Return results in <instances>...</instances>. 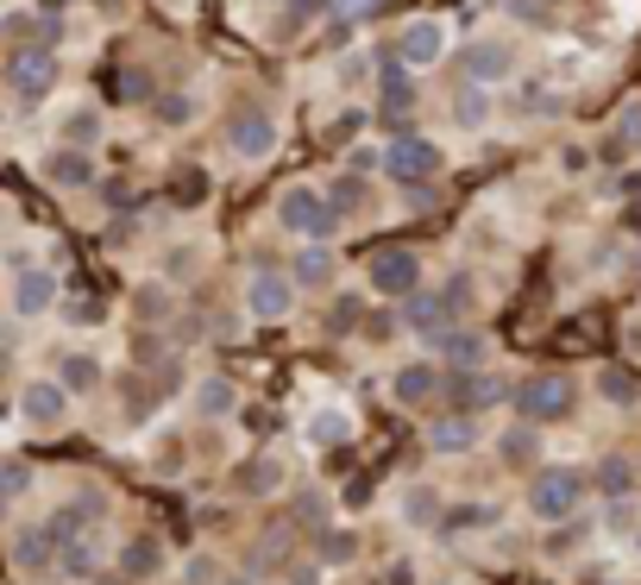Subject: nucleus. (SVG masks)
I'll return each instance as SVG.
<instances>
[{"mask_svg": "<svg viewBox=\"0 0 641 585\" xmlns=\"http://www.w3.org/2000/svg\"><path fill=\"white\" fill-rule=\"evenodd\" d=\"M579 504H585V472L579 466H541V472H535V485H528V510H535L541 523H566Z\"/></svg>", "mask_w": 641, "mask_h": 585, "instance_id": "f03ea898", "label": "nucleus"}, {"mask_svg": "<svg viewBox=\"0 0 641 585\" xmlns=\"http://www.w3.org/2000/svg\"><path fill=\"white\" fill-rule=\"evenodd\" d=\"M63 138H70L76 152H89V145L101 138V114H95V107H76V114L63 120Z\"/></svg>", "mask_w": 641, "mask_h": 585, "instance_id": "b1692460", "label": "nucleus"}, {"mask_svg": "<svg viewBox=\"0 0 641 585\" xmlns=\"http://www.w3.org/2000/svg\"><path fill=\"white\" fill-rule=\"evenodd\" d=\"M321 7H333V0H290V32H296V25H309Z\"/></svg>", "mask_w": 641, "mask_h": 585, "instance_id": "58836bf2", "label": "nucleus"}, {"mask_svg": "<svg viewBox=\"0 0 641 585\" xmlns=\"http://www.w3.org/2000/svg\"><path fill=\"white\" fill-rule=\"evenodd\" d=\"M447 58V25L441 20H409L403 32H396V63H409V70H427V63Z\"/></svg>", "mask_w": 641, "mask_h": 585, "instance_id": "6e6552de", "label": "nucleus"}, {"mask_svg": "<svg viewBox=\"0 0 641 585\" xmlns=\"http://www.w3.org/2000/svg\"><path fill=\"white\" fill-rule=\"evenodd\" d=\"M51 302H58V277L39 271V265H25V271L13 277V309H20V315H44Z\"/></svg>", "mask_w": 641, "mask_h": 585, "instance_id": "ddd939ff", "label": "nucleus"}, {"mask_svg": "<svg viewBox=\"0 0 641 585\" xmlns=\"http://www.w3.org/2000/svg\"><path fill=\"white\" fill-rule=\"evenodd\" d=\"M51 554H58V535H51V528H25L20 535V566H51Z\"/></svg>", "mask_w": 641, "mask_h": 585, "instance_id": "393cba45", "label": "nucleus"}, {"mask_svg": "<svg viewBox=\"0 0 641 585\" xmlns=\"http://www.w3.org/2000/svg\"><path fill=\"white\" fill-rule=\"evenodd\" d=\"M371 290H384V296H415L422 290V258L415 253H384L378 265H371Z\"/></svg>", "mask_w": 641, "mask_h": 585, "instance_id": "9d476101", "label": "nucleus"}, {"mask_svg": "<svg viewBox=\"0 0 641 585\" xmlns=\"http://www.w3.org/2000/svg\"><path fill=\"white\" fill-rule=\"evenodd\" d=\"M290 284H296V290H321V284H333V253L321 246V239H309V246L296 253Z\"/></svg>", "mask_w": 641, "mask_h": 585, "instance_id": "4468645a", "label": "nucleus"}, {"mask_svg": "<svg viewBox=\"0 0 641 585\" xmlns=\"http://www.w3.org/2000/svg\"><path fill=\"white\" fill-rule=\"evenodd\" d=\"M0 378H7V352H0Z\"/></svg>", "mask_w": 641, "mask_h": 585, "instance_id": "37998d69", "label": "nucleus"}, {"mask_svg": "<svg viewBox=\"0 0 641 585\" xmlns=\"http://www.w3.org/2000/svg\"><path fill=\"white\" fill-rule=\"evenodd\" d=\"M378 164H384L390 183H403V189H422L427 176H441V164H447V157H441V145H434V138L396 133V138L384 145V157H378Z\"/></svg>", "mask_w": 641, "mask_h": 585, "instance_id": "f257e3e1", "label": "nucleus"}, {"mask_svg": "<svg viewBox=\"0 0 641 585\" xmlns=\"http://www.w3.org/2000/svg\"><path fill=\"white\" fill-rule=\"evenodd\" d=\"M347 429H352L347 410H321L309 422V441H314V448H333V441H347Z\"/></svg>", "mask_w": 641, "mask_h": 585, "instance_id": "a878e982", "label": "nucleus"}, {"mask_svg": "<svg viewBox=\"0 0 641 585\" xmlns=\"http://www.w3.org/2000/svg\"><path fill=\"white\" fill-rule=\"evenodd\" d=\"M183 585H220V566H214L208 554H195V561L183 566Z\"/></svg>", "mask_w": 641, "mask_h": 585, "instance_id": "f704fd0d", "label": "nucleus"}, {"mask_svg": "<svg viewBox=\"0 0 641 585\" xmlns=\"http://www.w3.org/2000/svg\"><path fill=\"white\" fill-rule=\"evenodd\" d=\"M598 390L610 397V403H635V397H641V378H635L629 366H603V371H598Z\"/></svg>", "mask_w": 641, "mask_h": 585, "instance_id": "412c9836", "label": "nucleus"}, {"mask_svg": "<svg viewBox=\"0 0 641 585\" xmlns=\"http://www.w3.org/2000/svg\"><path fill=\"white\" fill-rule=\"evenodd\" d=\"M415 579V573H409V566H390V585H409Z\"/></svg>", "mask_w": 641, "mask_h": 585, "instance_id": "ea45409f", "label": "nucleus"}, {"mask_svg": "<svg viewBox=\"0 0 641 585\" xmlns=\"http://www.w3.org/2000/svg\"><path fill=\"white\" fill-rule=\"evenodd\" d=\"M390 0H333V20H347V25H359V20H371V13H384Z\"/></svg>", "mask_w": 641, "mask_h": 585, "instance_id": "72a5a7b5", "label": "nucleus"}, {"mask_svg": "<svg viewBox=\"0 0 641 585\" xmlns=\"http://www.w3.org/2000/svg\"><path fill=\"white\" fill-rule=\"evenodd\" d=\"M427 441H434V453H472V448H478V422H472L466 410H459V415H441Z\"/></svg>", "mask_w": 641, "mask_h": 585, "instance_id": "2eb2a0df", "label": "nucleus"}, {"mask_svg": "<svg viewBox=\"0 0 641 585\" xmlns=\"http://www.w3.org/2000/svg\"><path fill=\"white\" fill-rule=\"evenodd\" d=\"M189 114H195L189 95H164V101H157V120H170V126H176V120H189Z\"/></svg>", "mask_w": 641, "mask_h": 585, "instance_id": "c9c22d12", "label": "nucleus"}, {"mask_svg": "<svg viewBox=\"0 0 641 585\" xmlns=\"http://www.w3.org/2000/svg\"><path fill=\"white\" fill-rule=\"evenodd\" d=\"M220 585H246V579H220Z\"/></svg>", "mask_w": 641, "mask_h": 585, "instance_id": "c03bdc74", "label": "nucleus"}, {"mask_svg": "<svg viewBox=\"0 0 641 585\" xmlns=\"http://www.w3.org/2000/svg\"><path fill=\"white\" fill-rule=\"evenodd\" d=\"M20 410H25V422L58 429L63 415H70V390H63V384H25L20 390Z\"/></svg>", "mask_w": 641, "mask_h": 585, "instance_id": "f8f14e48", "label": "nucleus"}, {"mask_svg": "<svg viewBox=\"0 0 641 585\" xmlns=\"http://www.w3.org/2000/svg\"><path fill=\"white\" fill-rule=\"evenodd\" d=\"M441 352H447V366L472 371L478 359H485V340H478L472 328H447V333H441Z\"/></svg>", "mask_w": 641, "mask_h": 585, "instance_id": "aec40b11", "label": "nucleus"}, {"mask_svg": "<svg viewBox=\"0 0 641 585\" xmlns=\"http://www.w3.org/2000/svg\"><path fill=\"white\" fill-rule=\"evenodd\" d=\"M44 171H51V183H63V189H89V183H95V164H89V152H76V145H70V152H51Z\"/></svg>", "mask_w": 641, "mask_h": 585, "instance_id": "a211bd4d", "label": "nucleus"}, {"mask_svg": "<svg viewBox=\"0 0 641 585\" xmlns=\"http://www.w3.org/2000/svg\"><path fill=\"white\" fill-rule=\"evenodd\" d=\"M635 542H641V528H635Z\"/></svg>", "mask_w": 641, "mask_h": 585, "instance_id": "a18cd8bd", "label": "nucleus"}, {"mask_svg": "<svg viewBox=\"0 0 641 585\" xmlns=\"http://www.w3.org/2000/svg\"><path fill=\"white\" fill-rule=\"evenodd\" d=\"M572 403H579V390H572V378L566 371H535L523 390H516V410H523V422H560V415H572Z\"/></svg>", "mask_w": 641, "mask_h": 585, "instance_id": "7ed1b4c3", "label": "nucleus"}, {"mask_svg": "<svg viewBox=\"0 0 641 585\" xmlns=\"http://www.w3.org/2000/svg\"><path fill=\"white\" fill-rule=\"evenodd\" d=\"M617 145L622 152H641V101H629L617 114Z\"/></svg>", "mask_w": 641, "mask_h": 585, "instance_id": "2f4dec72", "label": "nucleus"}, {"mask_svg": "<svg viewBox=\"0 0 641 585\" xmlns=\"http://www.w3.org/2000/svg\"><path fill=\"white\" fill-rule=\"evenodd\" d=\"M44 7H70V0H44Z\"/></svg>", "mask_w": 641, "mask_h": 585, "instance_id": "79ce46f5", "label": "nucleus"}, {"mask_svg": "<svg viewBox=\"0 0 641 585\" xmlns=\"http://www.w3.org/2000/svg\"><path fill=\"white\" fill-rule=\"evenodd\" d=\"M290 302H296V284H290V277H277V271H258L252 290H246V309H252L258 321H283Z\"/></svg>", "mask_w": 641, "mask_h": 585, "instance_id": "9b49d317", "label": "nucleus"}, {"mask_svg": "<svg viewBox=\"0 0 641 585\" xmlns=\"http://www.w3.org/2000/svg\"><path fill=\"white\" fill-rule=\"evenodd\" d=\"M157 561H164V554H157V542H133V547H126V554H120V566H126L133 579H145V573H157Z\"/></svg>", "mask_w": 641, "mask_h": 585, "instance_id": "7c9ffc66", "label": "nucleus"}, {"mask_svg": "<svg viewBox=\"0 0 641 585\" xmlns=\"http://www.w3.org/2000/svg\"><path fill=\"white\" fill-rule=\"evenodd\" d=\"M504 460L509 466H528V460H535V422H523V429L504 434Z\"/></svg>", "mask_w": 641, "mask_h": 585, "instance_id": "c756f323", "label": "nucleus"}, {"mask_svg": "<svg viewBox=\"0 0 641 585\" xmlns=\"http://www.w3.org/2000/svg\"><path fill=\"white\" fill-rule=\"evenodd\" d=\"M459 309H466V277H453L447 290H415L409 296V328H422V333H441L459 321Z\"/></svg>", "mask_w": 641, "mask_h": 585, "instance_id": "39448f33", "label": "nucleus"}, {"mask_svg": "<svg viewBox=\"0 0 641 585\" xmlns=\"http://www.w3.org/2000/svg\"><path fill=\"white\" fill-rule=\"evenodd\" d=\"M7 347H13V340H7V321H0V352H7Z\"/></svg>", "mask_w": 641, "mask_h": 585, "instance_id": "a19ab883", "label": "nucleus"}, {"mask_svg": "<svg viewBox=\"0 0 641 585\" xmlns=\"http://www.w3.org/2000/svg\"><path fill=\"white\" fill-rule=\"evenodd\" d=\"M227 152H234L239 164H265V157L277 152V120H271V107H239L234 126H227Z\"/></svg>", "mask_w": 641, "mask_h": 585, "instance_id": "423d86ee", "label": "nucleus"}, {"mask_svg": "<svg viewBox=\"0 0 641 585\" xmlns=\"http://www.w3.org/2000/svg\"><path fill=\"white\" fill-rule=\"evenodd\" d=\"M277 485H283V466H277V460H246V466H239V491L265 497V491H277Z\"/></svg>", "mask_w": 641, "mask_h": 585, "instance_id": "5701e85b", "label": "nucleus"}, {"mask_svg": "<svg viewBox=\"0 0 641 585\" xmlns=\"http://www.w3.org/2000/svg\"><path fill=\"white\" fill-rule=\"evenodd\" d=\"M58 384L63 390H95L101 384V366L89 359V352H70V359L58 366Z\"/></svg>", "mask_w": 641, "mask_h": 585, "instance_id": "4be33fe9", "label": "nucleus"}, {"mask_svg": "<svg viewBox=\"0 0 641 585\" xmlns=\"http://www.w3.org/2000/svg\"><path fill=\"white\" fill-rule=\"evenodd\" d=\"M328 208H333V215H359V208H365V183H359V176H347V183H333Z\"/></svg>", "mask_w": 641, "mask_h": 585, "instance_id": "c85d7f7f", "label": "nucleus"}, {"mask_svg": "<svg viewBox=\"0 0 641 585\" xmlns=\"http://www.w3.org/2000/svg\"><path fill=\"white\" fill-rule=\"evenodd\" d=\"M195 403H201V415H227L234 410V384H227V378H208V384L195 390Z\"/></svg>", "mask_w": 641, "mask_h": 585, "instance_id": "cd10ccee", "label": "nucleus"}, {"mask_svg": "<svg viewBox=\"0 0 641 585\" xmlns=\"http://www.w3.org/2000/svg\"><path fill=\"white\" fill-rule=\"evenodd\" d=\"M25 485H32V472H25L20 460H0V504H13Z\"/></svg>", "mask_w": 641, "mask_h": 585, "instance_id": "473e14b6", "label": "nucleus"}, {"mask_svg": "<svg viewBox=\"0 0 641 585\" xmlns=\"http://www.w3.org/2000/svg\"><path fill=\"white\" fill-rule=\"evenodd\" d=\"M591 485L603 491V497H629V491H635V466H629V460H622V453H610V460H598V472H591Z\"/></svg>", "mask_w": 641, "mask_h": 585, "instance_id": "6ab92c4d", "label": "nucleus"}, {"mask_svg": "<svg viewBox=\"0 0 641 585\" xmlns=\"http://www.w3.org/2000/svg\"><path fill=\"white\" fill-rule=\"evenodd\" d=\"M459 120H466V126L485 120V89H466V95H459Z\"/></svg>", "mask_w": 641, "mask_h": 585, "instance_id": "e433bc0d", "label": "nucleus"}, {"mask_svg": "<svg viewBox=\"0 0 641 585\" xmlns=\"http://www.w3.org/2000/svg\"><path fill=\"white\" fill-rule=\"evenodd\" d=\"M390 390H396V403H409V410H415V403H427V397L441 390V371L415 359V366H403V371H396V384H390Z\"/></svg>", "mask_w": 641, "mask_h": 585, "instance_id": "f3484780", "label": "nucleus"}, {"mask_svg": "<svg viewBox=\"0 0 641 585\" xmlns=\"http://www.w3.org/2000/svg\"><path fill=\"white\" fill-rule=\"evenodd\" d=\"M7 76H13V95L32 107V101H44L51 89H58V51L25 44V51H13V58H7Z\"/></svg>", "mask_w": 641, "mask_h": 585, "instance_id": "0eeeda50", "label": "nucleus"}, {"mask_svg": "<svg viewBox=\"0 0 641 585\" xmlns=\"http://www.w3.org/2000/svg\"><path fill=\"white\" fill-rule=\"evenodd\" d=\"M277 220H283L290 234H302V239H328L333 227H340V215H333L328 202H321V189H309V183L283 189V202H277Z\"/></svg>", "mask_w": 641, "mask_h": 585, "instance_id": "20e7f679", "label": "nucleus"}, {"mask_svg": "<svg viewBox=\"0 0 641 585\" xmlns=\"http://www.w3.org/2000/svg\"><path fill=\"white\" fill-rule=\"evenodd\" d=\"M352 554H359L352 535H328V542H321V561H352Z\"/></svg>", "mask_w": 641, "mask_h": 585, "instance_id": "4c0bfd02", "label": "nucleus"}, {"mask_svg": "<svg viewBox=\"0 0 641 585\" xmlns=\"http://www.w3.org/2000/svg\"><path fill=\"white\" fill-rule=\"evenodd\" d=\"M447 390L459 397V403H466V410H485V403H504V397H509L504 378H478V371H459Z\"/></svg>", "mask_w": 641, "mask_h": 585, "instance_id": "dca6fc26", "label": "nucleus"}, {"mask_svg": "<svg viewBox=\"0 0 641 585\" xmlns=\"http://www.w3.org/2000/svg\"><path fill=\"white\" fill-rule=\"evenodd\" d=\"M409 107H415V89H409V76H403V70H384V114L403 120Z\"/></svg>", "mask_w": 641, "mask_h": 585, "instance_id": "bb28decb", "label": "nucleus"}, {"mask_svg": "<svg viewBox=\"0 0 641 585\" xmlns=\"http://www.w3.org/2000/svg\"><path fill=\"white\" fill-rule=\"evenodd\" d=\"M459 63H466L472 89H485V82H504L509 70H516V44H509V39H472Z\"/></svg>", "mask_w": 641, "mask_h": 585, "instance_id": "1a4fd4ad", "label": "nucleus"}]
</instances>
